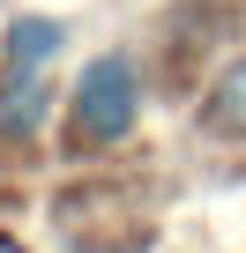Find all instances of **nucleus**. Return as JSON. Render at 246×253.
Segmentation results:
<instances>
[{
    "label": "nucleus",
    "mask_w": 246,
    "mask_h": 253,
    "mask_svg": "<svg viewBox=\"0 0 246 253\" xmlns=\"http://www.w3.org/2000/svg\"><path fill=\"white\" fill-rule=\"evenodd\" d=\"M75 142H119L135 126V112H142V75H135V60L127 52H97L90 67H82V82H75Z\"/></svg>",
    "instance_id": "obj_1"
},
{
    "label": "nucleus",
    "mask_w": 246,
    "mask_h": 253,
    "mask_svg": "<svg viewBox=\"0 0 246 253\" xmlns=\"http://www.w3.org/2000/svg\"><path fill=\"white\" fill-rule=\"evenodd\" d=\"M45 104H52V89L38 82V67H15L8 82H0V134H8V142H30L38 126H45Z\"/></svg>",
    "instance_id": "obj_2"
},
{
    "label": "nucleus",
    "mask_w": 246,
    "mask_h": 253,
    "mask_svg": "<svg viewBox=\"0 0 246 253\" xmlns=\"http://www.w3.org/2000/svg\"><path fill=\"white\" fill-rule=\"evenodd\" d=\"M60 45H67V30H60L52 15H23V23L8 30V67H45Z\"/></svg>",
    "instance_id": "obj_3"
},
{
    "label": "nucleus",
    "mask_w": 246,
    "mask_h": 253,
    "mask_svg": "<svg viewBox=\"0 0 246 253\" xmlns=\"http://www.w3.org/2000/svg\"><path fill=\"white\" fill-rule=\"evenodd\" d=\"M209 126H224V134H246V60L209 89Z\"/></svg>",
    "instance_id": "obj_4"
}]
</instances>
